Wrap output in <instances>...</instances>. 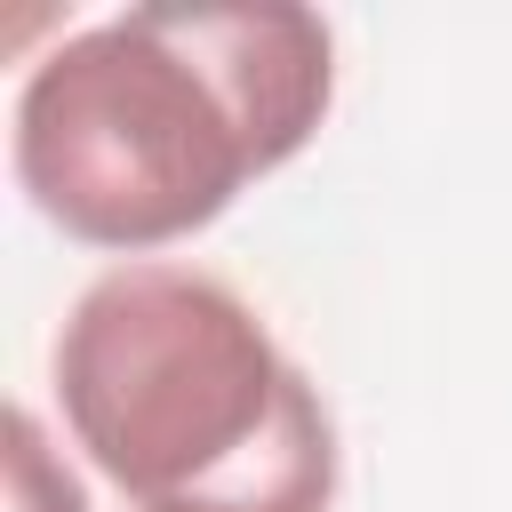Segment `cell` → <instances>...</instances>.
I'll list each match as a JSON object with an SVG mask.
<instances>
[{
	"mask_svg": "<svg viewBox=\"0 0 512 512\" xmlns=\"http://www.w3.org/2000/svg\"><path fill=\"white\" fill-rule=\"evenodd\" d=\"M336 96L312 8H120L56 40L8 120L24 200L88 248L144 256L296 160Z\"/></svg>",
	"mask_w": 512,
	"mask_h": 512,
	"instance_id": "obj_1",
	"label": "cell"
},
{
	"mask_svg": "<svg viewBox=\"0 0 512 512\" xmlns=\"http://www.w3.org/2000/svg\"><path fill=\"white\" fill-rule=\"evenodd\" d=\"M56 400L128 512H328L336 424L272 328L192 264H120L56 328Z\"/></svg>",
	"mask_w": 512,
	"mask_h": 512,
	"instance_id": "obj_2",
	"label": "cell"
},
{
	"mask_svg": "<svg viewBox=\"0 0 512 512\" xmlns=\"http://www.w3.org/2000/svg\"><path fill=\"white\" fill-rule=\"evenodd\" d=\"M8 504H16V512H88L80 480L48 456V440H40V416H32V408H16V416H8Z\"/></svg>",
	"mask_w": 512,
	"mask_h": 512,
	"instance_id": "obj_3",
	"label": "cell"
}]
</instances>
